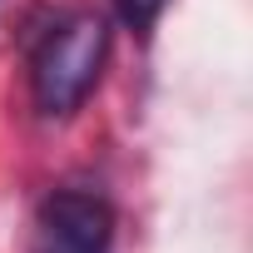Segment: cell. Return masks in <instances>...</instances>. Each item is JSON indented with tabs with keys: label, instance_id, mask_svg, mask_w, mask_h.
<instances>
[{
	"label": "cell",
	"instance_id": "1",
	"mask_svg": "<svg viewBox=\"0 0 253 253\" xmlns=\"http://www.w3.org/2000/svg\"><path fill=\"white\" fill-rule=\"evenodd\" d=\"M109 60V20L89 10L55 15L30 50V99L45 119H65L84 104Z\"/></svg>",
	"mask_w": 253,
	"mask_h": 253
},
{
	"label": "cell",
	"instance_id": "2",
	"mask_svg": "<svg viewBox=\"0 0 253 253\" xmlns=\"http://www.w3.org/2000/svg\"><path fill=\"white\" fill-rule=\"evenodd\" d=\"M40 253H109L114 248V204L94 189H55L40 204Z\"/></svg>",
	"mask_w": 253,
	"mask_h": 253
},
{
	"label": "cell",
	"instance_id": "3",
	"mask_svg": "<svg viewBox=\"0 0 253 253\" xmlns=\"http://www.w3.org/2000/svg\"><path fill=\"white\" fill-rule=\"evenodd\" d=\"M164 5H169V0H114L119 20L129 25V30H149V25L164 15Z\"/></svg>",
	"mask_w": 253,
	"mask_h": 253
}]
</instances>
